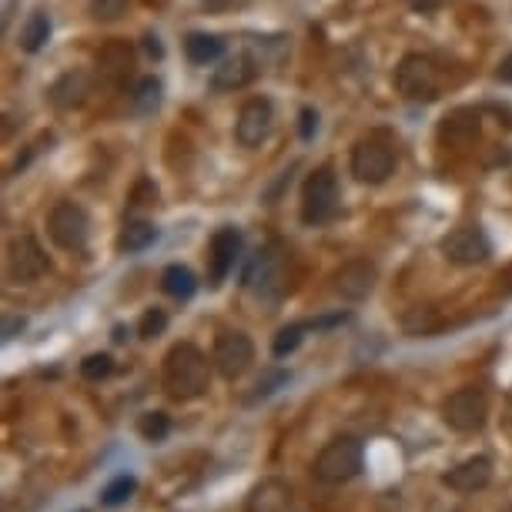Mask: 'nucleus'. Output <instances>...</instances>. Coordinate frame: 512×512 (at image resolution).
I'll return each instance as SVG.
<instances>
[{
    "mask_svg": "<svg viewBox=\"0 0 512 512\" xmlns=\"http://www.w3.org/2000/svg\"><path fill=\"white\" fill-rule=\"evenodd\" d=\"M114 372V359L108 352H94L88 355V359L81 362V375L88 382H101V379H108V375Z\"/></svg>",
    "mask_w": 512,
    "mask_h": 512,
    "instance_id": "nucleus-27",
    "label": "nucleus"
},
{
    "mask_svg": "<svg viewBox=\"0 0 512 512\" xmlns=\"http://www.w3.org/2000/svg\"><path fill=\"white\" fill-rule=\"evenodd\" d=\"M154 241H158V228L151 221H128L118 238V248L124 255H138V251H148Z\"/></svg>",
    "mask_w": 512,
    "mask_h": 512,
    "instance_id": "nucleus-21",
    "label": "nucleus"
},
{
    "mask_svg": "<svg viewBox=\"0 0 512 512\" xmlns=\"http://www.w3.org/2000/svg\"><path fill=\"white\" fill-rule=\"evenodd\" d=\"M124 11H128V0H91L94 21H118Z\"/></svg>",
    "mask_w": 512,
    "mask_h": 512,
    "instance_id": "nucleus-28",
    "label": "nucleus"
},
{
    "mask_svg": "<svg viewBox=\"0 0 512 512\" xmlns=\"http://www.w3.org/2000/svg\"><path fill=\"white\" fill-rule=\"evenodd\" d=\"M375 282H379V272H375L372 262L365 258H355V262H345L338 272L332 275V288L335 295H342L345 302H362V298L372 295Z\"/></svg>",
    "mask_w": 512,
    "mask_h": 512,
    "instance_id": "nucleus-13",
    "label": "nucleus"
},
{
    "mask_svg": "<svg viewBox=\"0 0 512 512\" xmlns=\"http://www.w3.org/2000/svg\"><path fill=\"white\" fill-rule=\"evenodd\" d=\"M164 328H168V315H164L161 308H148L141 318V325H138V335L141 338H158Z\"/></svg>",
    "mask_w": 512,
    "mask_h": 512,
    "instance_id": "nucleus-29",
    "label": "nucleus"
},
{
    "mask_svg": "<svg viewBox=\"0 0 512 512\" xmlns=\"http://www.w3.org/2000/svg\"><path fill=\"white\" fill-rule=\"evenodd\" d=\"M47 41H51V17L44 11H34L21 27V47L27 54H37Z\"/></svg>",
    "mask_w": 512,
    "mask_h": 512,
    "instance_id": "nucleus-22",
    "label": "nucleus"
},
{
    "mask_svg": "<svg viewBox=\"0 0 512 512\" xmlns=\"http://www.w3.org/2000/svg\"><path fill=\"white\" fill-rule=\"evenodd\" d=\"M509 405H512V392H509Z\"/></svg>",
    "mask_w": 512,
    "mask_h": 512,
    "instance_id": "nucleus-36",
    "label": "nucleus"
},
{
    "mask_svg": "<svg viewBox=\"0 0 512 512\" xmlns=\"http://www.w3.org/2000/svg\"><path fill=\"white\" fill-rule=\"evenodd\" d=\"M442 255L449 258L452 265H482L486 258L492 255V245L486 238V231L479 225H462V228H452L446 238L439 241Z\"/></svg>",
    "mask_w": 512,
    "mask_h": 512,
    "instance_id": "nucleus-10",
    "label": "nucleus"
},
{
    "mask_svg": "<svg viewBox=\"0 0 512 512\" xmlns=\"http://www.w3.org/2000/svg\"><path fill=\"white\" fill-rule=\"evenodd\" d=\"M88 94H91V77L84 71H67L51 84L47 101H51L57 111H71V108H81V104L88 101Z\"/></svg>",
    "mask_w": 512,
    "mask_h": 512,
    "instance_id": "nucleus-17",
    "label": "nucleus"
},
{
    "mask_svg": "<svg viewBox=\"0 0 512 512\" xmlns=\"http://www.w3.org/2000/svg\"><path fill=\"white\" fill-rule=\"evenodd\" d=\"M255 61H251L248 54H238V57H228V61H221V67H215V74H211V88L215 91H241L245 84L255 77Z\"/></svg>",
    "mask_w": 512,
    "mask_h": 512,
    "instance_id": "nucleus-18",
    "label": "nucleus"
},
{
    "mask_svg": "<svg viewBox=\"0 0 512 512\" xmlns=\"http://www.w3.org/2000/svg\"><path fill=\"white\" fill-rule=\"evenodd\" d=\"M47 235L57 248L64 251H84L88 248V238H91V218L88 211L74 201H57L47 215Z\"/></svg>",
    "mask_w": 512,
    "mask_h": 512,
    "instance_id": "nucleus-7",
    "label": "nucleus"
},
{
    "mask_svg": "<svg viewBox=\"0 0 512 512\" xmlns=\"http://www.w3.org/2000/svg\"><path fill=\"white\" fill-rule=\"evenodd\" d=\"M295 492L285 479H262L255 489L248 492L245 512H292Z\"/></svg>",
    "mask_w": 512,
    "mask_h": 512,
    "instance_id": "nucleus-16",
    "label": "nucleus"
},
{
    "mask_svg": "<svg viewBox=\"0 0 512 512\" xmlns=\"http://www.w3.org/2000/svg\"><path fill=\"white\" fill-rule=\"evenodd\" d=\"M241 255V231L238 228H218L208 245V282L221 285L235 272V262Z\"/></svg>",
    "mask_w": 512,
    "mask_h": 512,
    "instance_id": "nucleus-14",
    "label": "nucleus"
},
{
    "mask_svg": "<svg viewBox=\"0 0 512 512\" xmlns=\"http://www.w3.org/2000/svg\"><path fill=\"white\" fill-rule=\"evenodd\" d=\"M395 91L402 94L405 101L422 104L432 101L439 94V67L432 57L425 54H405L399 67H395Z\"/></svg>",
    "mask_w": 512,
    "mask_h": 512,
    "instance_id": "nucleus-4",
    "label": "nucleus"
},
{
    "mask_svg": "<svg viewBox=\"0 0 512 512\" xmlns=\"http://www.w3.org/2000/svg\"><path fill=\"white\" fill-rule=\"evenodd\" d=\"M148 51L154 54V57H161L164 51H161V44H158V37H148Z\"/></svg>",
    "mask_w": 512,
    "mask_h": 512,
    "instance_id": "nucleus-35",
    "label": "nucleus"
},
{
    "mask_svg": "<svg viewBox=\"0 0 512 512\" xmlns=\"http://www.w3.org/2000/svg\"><path fill=\"white\" fill-rule=\"evenodd\" d=\"M335 211H338V178L325 164V168L308 175L302 188V221L318 228V225H325V221H332Z\"/></svg>",
    "mask_w": 512,
    "mask_h": 512,
    "instance_id": "nucleus-6",
    "label": "nucleus"
},
{
    "mask_svg": "<svg viewBox=\"0 0 512 512\" xmlns=\"http://www.w3.org/2000/svg\"><path fill=\"white\" fill-rule=\"evenodd\" d=\"M211 362H215V372L221 379L235 382L251 369V362H255V345H251V338L245 332H221L215 338Z\"/></svg>",
    "mask_w": 512,
    "mask_h": 512,
    "instance_id": "nucleus-9",
    "label": "nucleus"
},
{
    "mask_svg": "<svg viewBox=\"0 0 512 512\" xmlns=\"http://www.w3.org/2000/svg\"><path fill=\"white\" fill-rule=\"evenodd\" d=\"M138 432L144 442H164L171 432V419L164 412H144L138 419Z\"/></svg>",
    "mask_w": 512,
    "mask_h": 512,
    "instance_id": "nucleus-24",
    "label": "nucleus"
},
{
    "mask_svg": "<svg viewBox=\"0 0 512 512\" xmlns=\"http://www.w3.org/2000/svg\"><path fill=\"white\" fill-rule=\"evenodd\" d=\"M395 171V151L385 141H359L352 148V175L362 185H385Z\"/></svg>",
    "mask_w": 512,
    "mask_h": 512,
    "instance_id": "nucleus-8",
    "label": "nucleus"
},
{
    "mask_svg": "<svg viewBox=\"0 0 512 512\" xmlns=\"http://www.w3.org/2000/svg\"><path fill=\"white\" fill-rule=\"evenodd\" d=\"M282 385H288V372H268L262 382L255 385V395H251V402H258V399H268V395H275Z\"/></svg>",
    "mask_w": 512,
    "mask_h": 512,
    "instance_id": "nucleus-30",
    "label": "nucleus"
},
{
    "mask_svg": "<svg viewBox=\"0 0 512 512\" xmlns=\"http://www.w3.org/2000/svg\"><path fill=\"white\" fill-rule=\"evenodd\" d=\"M185 54H188V61L198 64V67L215 64V61H221V57H225V41H221V37H215V34H188Z\"/></svg>",
    "mask_w": 512,
    "mask_h": 512,
    "instance_id": "nucleus-19",
    "label": "nucleus"
},
{
    "mask_svg": "<svg viewBox=\"0 0 512 512\" xmlns=\"http://www.w3.org/2000/svg\"><path fill=\"white\" fill-rule=\"evenodd\" d=\"M308 328H312L308 322H305V325H302V322H298V325H285L282 332L275 335V342H272L275 359H285V355H292V352L298 349V345H302V338H305Z\"/></svg>",
    "mask_w": 512,
    "mask_h": 512,
    "instance_id": "nucleus-25",
    "label": "nucleus"
},
{
    "mask_svg": "<svg viewBox=\"0 0 512 512\" xmlns=\"http://www.w3.org/2000/svg\"><path fill=\"white\" fill-rule=\"evenodd\" d=\"M161 288H164V295L178 298V302H188V298L198 292V278L185 265H168L161 275Z\"/></svg>",
    "mask_w": 512,
    "mask_h": 512,
    "instance_id": "nucleus-20",
    "label": "nucleus"
},
{
    "mask_svg": "<svg viewBox=\"0 0 512 512\" xmlns=\"http://www.w3.org/2000/svg\"><path fill=\"white\" fill-rule=\"evenodd\" d=\"M489 482H492V459L486 456H472L442 476V486H449L452 492H459V496H476Z\"/></svg>",
    "mask_w": 512,
    "mask_h": 512,
    "instance_id": "nucleus-15",
    "label": "nucleus"
},
{
    "mask_svg": "<svg viewBox=\"0 0 512 512\" xmlns=\"http://www.w3.org/2000/svg\"><path fill=\"white\" fill-rule=\"evenodd\" d=\"M449 0H409V7L412 11H419V14H432V11H442Z\"/></svg>",
    "mask_w": 512,
    "mask_h": 512,
    "instance_id": "nucleus-31",
    "label": "nucleus"
},
{
    "mask_svg": "<svg viewBox=\"0 0 512 512\" xmlns=\"http://www.w3.org/2000/svg\"><path fill=\"white\" fill-rule=\"evenodd\" d=\"M134 489H138V479H134V476H118V479L111 482V486H104L101 506H108V509L121 506V502H128L134 496Z\"/></svg>",
    "mask_w": 512,
    "mask_h": 512,
    "instance_id": "nucleus-26",
    "label": "nucleus"
},
{
    "mask_svg": "<svg viewBox=\"0 0 512 512\" xmlns=\"http://www.w3.org/2000/svg\"><path fill=\"white\" fill-rule=\"evenodd\" d=\"M211 365L208 355L191 342H178L175 349L164 355V392L178 402L201 399L208 392L211 382Z\"/></svg>",
    "mask_w": 512,
    "mask_h": 512,
    "instance_id": "nucleus-1",
    "label": "nucleus"
},
{
    "mask_svg": "<svg viewBox=\"0 0 512 512\" xmlns=\"http://www.w3.org/2000/svg\"><path fill=\"white\" fill-rule=\"evenodd\" d=\"M161 81L158 77H141L138 81V88H134L131 94V104H134V111L138 114H154L161 108Z\"/></svg>",
    "mask_w": 512,
    "mask_h": 512,
    "instance_id": "nucleus-23",
    "label": "nucleus"
},
{
    "mask_svg": "<svg viewBox=\"0 0 512 512\" xmlns=\"http://www.w3.org/2000/svg\"><path fill=\"white\" fill-rule=\"evenodd\" d=\"M315 128H318V114H315V111H302V138H305V141L312 138Z\"/></svg>",
    "mask_w": 512,
    "mask_h": 512,
    "instance_id": "nucleus-32",
    "label": "nucleus"
},
{
    "mask_svg": "<svg viewBox=\"0 0 512 512\" xmlns=\"http://www.w3.org/2000/svg\"><path fill=\"white\" fill-rule=\"evenodd\" d=\"M47 272V255L34 235H17L7 248V275L14 282H37Z\"/></svg>",
    "mask_w": 512,
    "mask_h": 512,
    "instance_id": "nucleus-12",
    "label": "nucleus"
},
{
    "mask_svg": "<svg viewBox=\"0 0 512 512\" xmlns=\"http://www.w3.org/2000/svg\"><path fill=\"white\" fill-rule=\"evenodd\" d=\"M496 77H499L502 84H512V54H509V57H502V64H499Z\"/></svg>",
    "mask_w": 512,
    "mask_h": 512,
    "instance_id": "nucleus-34",
    "label": "nucleus"
},
{
    "mask_svg": "<svg viewBox=\"0 0 512 512\" xmlns=\"http://www.w3.org/2000/svg\"><path fill=\"white\" fill-rule=\"evenodd\" d=\"M24 328H27V322H24V318H4V338H17V332H24Z\"/></svg>",
    "mask_w": 512,
    "mask_h": 512,
    "instance_id": "nucleus-33",
    "label": "nucleus"
},
{
    "mask_svg": "<svg viewBox=\"0 0 512 512\" xmlns=\"http://www.w3.org/2000/svg\"><path fill=\"white\" fill-rule=\"evenodd\" d=\"M365 466V449L355 436H342L332 439L328 446L315 456V479L325 482V486H342V482H352Z\"/></svg>",
    "mask_w": 512,
    "mask_h": 512,
    "instance_id": "nucleus-3",
    "label": "nucleus"
},
{
    "mask_svg": "<svg viewBox=\"0 0 512 512\" xmlns=\"http://www.w3.org/2000/svg\"><path fill=\"white\" fill-rule=\"evenodd\" d=\"M272 124H275V108L268 98H251L241 104L238 111V121H235V138L241 148H262L272 134Z\"/></svg>",
    "mask_w": 512,
    "mask_h": 512,
    "instance_id": "nucleus-11",
    "label": "nucleus"
},
{
    "mask_svg": "<svg viewBox=\"0 0 512 512\" xmlns=\"http://www.w3.org/2000/svg\"><path fill=\"white\" fill-rule=\"evenodd\" d=\"M489 419V399L486 392L476 389V385H466V389H456L452 395H446L442 402V422L449 425L452 432H479Z\"/></svg>",
    "mask_w": 512,
    "mask_h": 512,
    "instance_id": "nucleus-5",
    "label": "nucleus"
},
{
    "mask_svg": "<svg viewBox=\"0 0 512 512\" xmlns=\"http://www.w3.org/2000/svg\"><path fill=\"white\" fill-rule=\"evenodd\" d=\"M245 288L265 305L282 302V295L288 288V265H285L282 245H275L272 241V245L255 251V258H251V265L245 272Z\"/></svg>",
    "mask_w": 512,
    "mask_h": 512,
    "instance_id": "nucleus-2",
    "label": "nucleus"
}]
</instances>
